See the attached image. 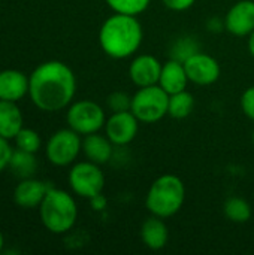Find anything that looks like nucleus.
<instances>
[{"instance_id": "obj_1", "label": "nucleus", "mask_w": 254, "mask_h": 255, "mask_svg": "<svg viewBox=\"0 0 254 255\" xmlns=\"http://www.w3.org/2000/svg\"><path fill=\"white\" fill-rule=\"evenodd\" d=\"M75 93V73L63 61H45L28 76V96L33 105L43 112H57L67 108Z\"/></svg>"}, {"instance_id": "obj_2", "label": "nucleus", "mask_w": 254, "mask_h": 255, "mask_svg": "<svg viewBox=\"0 0 254 255\" xmlns=\"http://www.w3.org/2000/svg\"><path fill=\"white\" fill-rule=\"evenodd\" d=\"M144 30L139 19L133 15L117 13L108 16L99 30L102 51L115 60L132 57L141 46Z\"/></svg>"}, {"instance_id": "obj_3", "label": "nucleus", "mask_w": 254, "mask_h": 255, "mask_svg": "<svg viewBox=\"0 0 254 255\" xmlns=\"http://www.w3.org/2000/svg\"><path fill=\"white\" fill-rule=\"evenodd\" d=\"M37 209L43 227L54 235L67 233L78 220L75 199L67 191L54 187L48 190Z\"/></svg>"}, {"instance_id": "obj_4", "label": "nucleus", "mask_w": 254, "mask_h": 255, "mask_svg": "<svg viewBox=\"0 0 254 255\" xmlns=\"http://www.w3.org/2000/svg\"><path fill=\"white\" fill-rule=\"evenodd\" d=\"M186 200V187L177 175H162L150 187L145 206L151 215L159 218H171L183 208Z\"/></svg>"}, {"instance_id": "obj_5", "label": "nucleus", "mask_w": 254, "mask_h": 255, "mask_svg": "<svg viewBox=\"0 0 254 255\" xmlns=\"http://www.w3.org/2000/svg\"><path fill=\"white\" fill-rule=\"evenodd\" d=\"M169 94L159 85H150L139 88L132 97L130 111L139 120V123L153 124L168 115Z\"/></svg>"}, {"instance_id": "obj_6", "label": "nucleus", "mask_w": 254, "mask_h": 255, "mask_svg": "<svg viewBox=\"0 0 254 255\" xmlns=\"http://www.w3.org/2000/svg\"><path fill=\"white\" fill-rule=\"evenodd\" d=\"M67 126L81 136L97 133L105 127L106 115L103 108L93 100H78L69 105Z\"/></svg>"}, {"instance_id": "obj_7", "label": "nucleus", "mask_w": 254, "mask_h": 255, "mask_svg": "<svg viewBox=\"0 0 254 255\" xmlns=\"http://www.w3.org/2000/svg\"><path fill=\"white\" fill-rule=\"evenodd\" d=\"M82 151V139L75 130L61 128L55 131L46 142L45 154L51 164L64 167L72 164Z\"/></svg>"}, {"instance_id": "obj_8", "label": "nucleus", "mask_w": 254, "mask_h": 255, "mask_svg": "<svg viewBox=\"0 0 254 255\" xmlns=\"http://www.w3.org/2000/svg\"><path fill=\"white\" fill-rule=\"evenodd\" d=\"M69 185L72 191L82 199H93L105 187V175L100 166L93 161H79L69 172Z\"/></svg>"}, {"instance_id": "obj_9", "label": "nucleus", "mask_w": 254, "mask_h": 255, "mask_svg": "<svg viewBox=\"0 0 254 255\" xmlns=\"http://www.w3.org/2000/svg\"><path fill=\"white\" fill-rule=\"evenodd\" d=\"M139 120L132 111L112 112L105 123V134L114 143V146L129 145L138 134Z\"/></svg>"}, {"instance_id": "obj_10", "label": "nucleus", "mask_w": 254, "mask_h": 255, "mask_svg": "<svg viewBox=\"0 0 254 255\" xmlns=\"http://www.w3.org/2000/svg\"><path fill=\"white\" fill-rule=\"evenodd\" d=\"M184 67L189 76V81L196 85H213L220 78V64L219 61L205 54V52H195L184 61Z\"/></svg>"}, {"instance_id": "obj_11", "label": "nucleus", "mask_w": 254, "mask_h": 255, "mask_svg": "<svg viewBox=\"0 0 254 255\" xmlns=\"http://www.w3.org/2000/svg\"><path fill=\"white\" fill-rule=\"evenodd\" d=\"M225 28L234 36H249L254 30V1H237L225 16Z\"/></svg>"}, {"instance_id": "obj_12", "label": "nucleus", "mask_w": 254, "mask_h": 255, "mask_svg": "<svg viewBox=\"0 0 254 255\" xmlns=\"http://www.w3.org/2000/svg\"><path fill=\"white\" fill-rule=\"evenodd\" d=\"M160 72L162 63L150 54H141L135 57L129 66V78L139 88L159 84Z\"/></svg>"}, {"instance_id": "obj_13", "label": "nucleus", "mask_w": 254, "mask_h": 255, "mask_svg": "<svg viewBox=\"0 0 254 255\" xmlns=\"http://www.w3.org/2000/svg\"><path fill=\"white\" fill-rule=\"evenodd\" d=\"M49 188L51 185L34 178L21 179V182L13 190V203L21 209L39 208Z\"/></svg>"}, {"instance_id": "obj_14", "label": "nucleus", "mask_w": 254, "mask_h": 255, "mask_svg": "<svg viewBox=\"0 0 254 255\" xmlns=\"http://www.w3.org/2000/svg\"><path fill=\"white\" fill-rule=\"evenodd\" d=\"M28 94V76L15 69L0 72V100L18 102Z\"/></svg>"}, {"instance_id": "obj_15", "label": "nucleus", "mask_w": 254, "mask_h": 255, "mask_svg": "<svg viewBox=\"0 0 254 255\" xmlns=\"http://www.w3.org/2000/svg\"><path fill=\"white\" fill-rule=\"evenodd\" d=\"M189 76L184 67L183 61H178L175 58L168 60L166 63L162 64V72H160V79L159 85L168 93V94H175L187 88L189 84Z\"/></svg>"}, {"instance_id": "obj_16", "label": "nucleus", "mask_w": 254, "mask_h": 255, "mask_svg": "<svg viewBox=\"0 0 254 255\" xmlns=\"http://www.w3.org/2000/svg\"><path fill=\"white\" fill-rule=\"evenodd\" d=\"M82 152L88 161H93L99 166L108 163L112 158L114 143L108 139V136H102L97 133L87 134L82 139Z\"/></svg>"}, {"instance_id": "obj_17", "label": "nucleus", "mask_w": 254, "mask_h": 255, "mask_svg": "<svg viewBox=\"0 0 254 255\" xmlns=\"http://www.w3.org/2000/svg\"><path fill=\"white\" fill-rule=\"evenodd\" d=\"M141 239L144 245L153 251L163 250L169 241V230L163 218L153 215L145 220L141 226Z\"/></svg>"}, {"instance_id": "obj_18", "label": "nucleus", "mask_w": 254, "mask_h": 255, "mask_svg": "<svg viewBox=\"0 0 254 255\" xmlns=\"http://www.w3.org/2000/svg\"><path fill=\"white\" fill-rule=\"evenodd\" d=\"M22 128V114L16 102L0 100V136L4 139H15Z\"/></svg>"}, {"instance_id": "obj_19", "label": "nucleus", "mask_w": 254, "mask_h": 255, "mask_svg": "<svg viewBox=\"0 0 254 255\" xmlns=\"http://www.w3.org/2000/svg\"><path fill=\"white\" fill-rule=\"evenodd\" d=\"M9 167L16 178L27 179V178H33V175L37 169V161H36V157L33 152L18 149V151L12 152Z\"/></svg>"}, {"instance_id": "obj_20", "label": "nucleus", "mask_w": 254, "mask_h": 255, "mask_svg": "<svg viewBox=\"0 0 254 255\" xmlns=\"http://www.w3.org/2000/svg\"><path fill=\"white\" fill-rule=\"evenodd\" d=\"M195 108V97L187 90H183L175 94H169V108L168 115L175 120L187 118Z\"/></svg>"}, {"instance_id": "obj_21", "label": "nucleus", "mask_w": 254, "mask_h": 255, "mask_svg": "<svg viewBox=\"0 0 254 255\" xmlns=\"http://www.w3.org/2000/svg\"><path fill=\"white\" fill-rule=\"evenodd\" d=\"M223 212L226 215V218L232 223H237V224H244L247 223L250 218H252V206L250 203L243 199V197H229L226 199L225 205H223Z\"/></svg>"}, {"instance_id": "obj_22", "label": "nucleus", "mask_w": 254, "mask_h": 255, "mask_svg": "<svg viewBox=\"0 0 254 255\" xmlns=\"http://www.w3.org/2000/svg\"><path fill=\"white\" fill-rule=\"evenodd\" d=\"M106 4L117 13L138 16L150 6L151 0H105Z\"/></svg>"}, {"instance_id": "obj_23", "label": "nucleus", "mask_w": 254, "mask_h": 255, "mask_svg": "<svg viewBox=\"0 0 254 255\" xmlns=\"http://www.w3.org/2000/svg\"><path fill=\"white\" fill-rule=\"evenodd\" d=\"M15 143L18 146V149L27 151V152H33L36 154L40 149L42 140L37 131L31 130V128H21L18 131V134L15 136Z\"/></svg>"}, {"instance_id": "obj_24", "label": "nucleus", "mask_w": 254, "mask_h": 255, "mask_svg": "<svg viewBox=\"0 0 254 255\" xmlns=\"http://www.w3.org/2000/svg\"><path fill=\"white\" fill-rule=\"evenodd\" d=\"M106 106L112 112H124L132 108V97L124 91H114L106 99Z\"/></svg>"}, {"instance_id": "obj_25", "label": "nucleus", "mask_w": 254, "mask_h": 255, "mask_svg": "<svg viewBox=\"0 0 254 255\" xmlns=\"http://www.w3.org/2000/svg\"><path fill=\"white\" fill-rule=\"evenodd\" d=\"M198 51H199V49H198V45H196V42H195L193 39H190V37H183V39H180V40L174 45V49H172L174 55H172V58H175V60L184 63L190 55H193V54L198 52Z\"/></svg>"}, {"instance_id": "obj_26", "label": "nucleus", "mask_w": 254, "mask_h": 255, "mask_svg": "<svg viewBox=\"0 0 254 255\" xmlns=\"http://www.w3.org/2000/svg\"><path fill=\"white\" fill-rule=\"evenodd\" d=\"M241 108L247 118L254 121V87L247 88L241 96Z\"/></svg>"}, {"instance_id": "obj_27", "label": "nucleus", "mask_w": 254, "mask_h": 255, "mask_svg": "<svg viewBox=\"0 0 254 255\" xmlns=\"http://www.w3.org/2000/svg\"><path fill=\"white\" fill-rule=\"evenodd\" d=\"M12 152H13V149L10 148L7 139L0 136V172H3L9 166Z\"/></svg>"}, {"instance_id": "obj_28", "label": "nucleus", "mask_w": 254, "mask_h": 255, "mask_svg": "<svg viewBox=\"0 0 254 255\" xmlns=\"http://www.w3.org/2000/svg\"><path fill=\"white\" fill-rule=\"evenodd\" d=\"M163 4L171 9V10H175V12H183V10H187L190 9L196 0H162Z\"/></svg>"}, {"instance_id": "obj_29", "label": "nucleus", "mask_w": 254, "mask_h": 255, "mask_svg": "<svg viewBox=\"0 0 254 255\" xmlns=\"http://www.w3.org/2000/svg\"><path fill=\"white\" fill-rule=\"evenodd\" d=\"M90 202H91V206H93L96 211H102V209L106 208V199L102 196V193L97 194V196H94L93 199H90Z\"/></svg>"}, {"instance_id": "obj_30", "label": "nucleus", "mask_w": 254, "mask_h": 255, "mask_svg": "<svg viewBox=\"0 0 254 255\" xmlns=\"http://www.w3.org/2000/svg\"><path fill=\"white\" fill-rule=\"evenodd\" d=\"M249 51L254 57V30L249 34Z\"/></svg>"}, {"instance_id": "obj_31", "label": "nucleus", "mask_w": 254, "mask_h": 255, "mask_svg": "<svg viewBox=\"0 0 254 255\" xmlns=\"http://www.w3.org/2000/svg\"><path fill=\"white\" fill-rule=\"evenodd\" d=\"M3 245H4V239H3V235H1V232H0V253H1V250H3Z\"/></svg>"}, {"instance_id": "obj_32", "label": "nucleus", "mask_w": 254, "mask_h": 255, "mask_svg": "<svg viewBox=\"0 0 254 255\" xmlns=\"http://www.w3.org/2000/svg\"><path fill=\"white\" fill-rule=\"evenodd\" d=\"M252 140H253V143H254V128H253V133H252Z\"/></svg>"}]
</instances>
